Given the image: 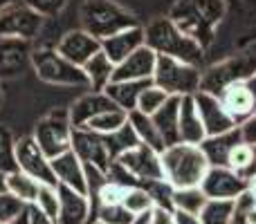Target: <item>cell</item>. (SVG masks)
Instances as JSON below:
<instances>
[{
	"mask_svg": "<svg viewBox=\"0 0 256 224\" xmlns=\"http://www.w3.org/2000/svg\"><path fill=\"white\" fill-rule=\"evenodd\" d=\"M225 0H176L168 18L180 31L194 38L200 47H209L216 38V27L225 18Z\"/></svg>",
	"mask_w": 256,
	"mask_h": 224,
	"instance_id": "6da1fadb",
	"label": "cell"
},
{
	"mask_svg": "<svg viewBox=\"0 0 256 224\" xmlns=\"http://www.w3.org/2000/svg\"><path fill=\"white\" fill-rule=\"evenodd\" d=\"M144 45H148L160 56H171L178 61L200 65L204 49L194 38L180 31L171 18H155L144 27Z\"/></svg>",
	"mask_w": 256,
	"mask_h": 224,
	"instance_id": "7a4b0ae2",
	"label": "cell"
},
{
	"mask_svg": "<svg viewBox=\"0 0 256 224\" xmlns=\"http://www.w3.org/2000/svg\"><path fill=\"white\" fill-rule=\"evenodd\" d=\"M162 157L164 180L173 189H189L200 186L204 173L209 171V162L204 157L202 148L194 144H173L160 153Z\"/></svg>",
	"mask_w": 256,
	"mask_h": 224,
	"instance_id": "3957f363",
	"label": "cell"
},
{
	"mask_svg": "<svg viewBox=\"0 0 256 224\" xmlns=\"http://www.w3.org/2000/svg\"><path fill=\"white\" fill-rule=\"evenodd\" d=\"M79 20L81 29H86L99 40L140 25L137 18L115 0H84L79 7Z\"/></svg>",
	"mask_w": 256,
	"mask_h": 224,
	"instance_id": "277c9868",
	"label": "cell"
},
{
	"mask_svg": "<svg viewBox=\"0 0 256 224\" xmlns=\"http://www.w3.org/2000/svg\"><path fill=\"white\" fill-rule=\"evenodd\" d=\"M32 67L36 76L50 85L63 88H90L84 67L70 63L66 56L56 52V47H40L32 52Z\"/></svg>",
	"mask_w": 256,
	"mask_h": 224,
	"instance_id": "5b68a950",
	"label": "cell"
},
{
	"mask_svg": "<svg viewBox=\"0 0 256 224\" xmlns=\"http://www.w3.org/2000/svg\"><path fill=\"white\" fill-rule=\"evenodd\" d=\"M200 79H202V72H200L198 65H191V63L178 61V58H171V56H160L158 54L153 83L158 88H162L168 97H189V94H196L200 90Z\"/></svg>",
	"mask_w": 256,
	"mask_h": 224,
	"instance_id": "8992f818",
	"label": "cell"
},
{
	"mask_svg": "<svg viewBox=\"0 0 256 224\" xmlns=\"http://www.w3.org/2000/svg\"><path fill=\"white\" fill-rule=\"evenodd\" d=\"M34 139L50 159L72 148V123L68 110H52L34 126Z\"/></svg>",
	"mask_w": 256,
	"mask_h": 224,
	"instance_id": "52a82bcc",
	"label": "cell"
},
{
	"mask_svg": "<svg viewBox=\"0 0 256 224\" xmlns=\"http://www.w3.org/2000/svg\"><path fill=\"white\" fill-rule=\"evenodd\" d=\"M254 74H256V56L254 54H240V56L222 61L220 65H214L207 72H202L200 90L218 97L227 85L236 83V81H250Z\"/></svg>",
	"mask_w": 256,
	"mask_h": 224,
	"instance_id": "ba28073f",
	"label": "cell"
},
{
	"mask_svg": "<svg viewBox=\"0 0 256 224\" xmlns=\"http://www.w3.org/2000/svg\"><path fill=\"white\" fill-rule=\"evenodd\" d=\"M43 20L45 18L36 13L34 9H30L25 2H14L0 11V36L34 43L43 31Z\"/></svg>",
	"mask_w": 256,
	"mask_h": 224,
	"instance_id": "9c48e42d",
	"label": "cell"
},
{
	"mask_svg": "<svg viewBox=\"0 0 256 224\" xmlns=\"http://www.w3.org/2000/svg\"><path fill=\"white\" fill-rule=\"evenodd\" d=\"M16 168L38 180L40 184H56V177L52 173V162L36 144L34 135L16 139Z\"/></svg>",
	"mask_w": 256,
	"mask_h": 224,
	"instance_id": "30bf717a",
	"label": "cell"
},
{
	"mask_svg": "<svg viewBox=\"0 0 256 224\" xmlns=\"http://www.w3.org/2000/svg\"><path fill=\"white\" fill-rule=\"evenodd\" d=\"M248 189L250 182L227 166H209L200 182V191L207 195V200H236Z\"/></svg>",
	"mask_w": 256,
	"mask_h": 224,
	"instance_id": "8fae6325",
	"label": "cell"
},
{
	"mask_svg": "<svg viewBox=\"0 0 256 224\" xmlns=\"http://www.w3.org/2000/svg\"><path fill=\"white\" fill-rule=\"evenodd\" d=\"M117 162L122 166H126L132 175L140 180V184L150 180H164V171H162V157L155 148H150L148 144H137L135 148L126 150L124 155L117 157Z\"/></svg>",
	"mask_w": 256,
	"mask_h": 224,
	"instance_id": "7c38bea8",
	"label": "cell"
},
{
	"mask_svg": "<svg viewBox=\"0 0 256 224\" xmlns=\"http://www.w3.org/2000/svg\"><path fill=\"white\" fill-rule=\"evenodd\" d=\"M72 150L84 164H92L104 173L112 162L104 135L88 130V128H72Z\"/></svg>",
	"mask_w": 256,
	"mask_h": 224,
	"instance_id": "4fadbf2b",
	"label": "cell"
},
{
	"mask_svg": "<svg viewBox=\"0 0 256 224\" xmlns=\"http://www.w3.org/2000/svg\"><path fill=\"white\" fill-rule=\"evenodd\" d=\"M32 40L0 36V81L25 74L27 67H32Z\"/></svg>",
	"mask_w": 256,
	"mask_h": 224,
	"instance_id": "5bb4252c",
	"label": "cell"
},
{
	"mask_svg": "<svg viewBox=\"0 0 256 224\" xmlns=\"http://www.w3.org/2000/svg\"><path fill=\"white\" fill-rule=\"evenodd\" d=\"M194 101H196V108L200 112V119H202V126H204V132L207 137H216V135H222V132H230L236 128L234 119L230 117V112L222 108L220 99L216 94H209V92H198L194 94Z\"/></svg>",
	"mask_w": 256,
	"mask_h": 224,
	"instance_id": "9a60e30c",
	"label": "cell"
},
{
	"mask_svg": "<svg viewBox=\"0 0 256 224\" xmlns=\"http://www.w3.org/2000/svg\"><path fill=\"white\" fill-rule=\"evenodd\" d=\"M218 99H220L222 108L230 112V117L234 119L236 126L245 123L250 117L256 114V94H254V90L250 88L248 81H236V83L227 85V88L218 94Z\"/></svg>",
	"mask_w": 256,
	"mask_h": 224,
	"instance_id": "2e32d148",
	"label": "cell"
},
{
	"mask_svg": "<svg viewBox=\"0 0 256 224\" xmlns=\"http://www.w3.org/2000/svg\"><path fill=\"white\" fill-rule=\"evenodd\" d=\"M99 49H102V40L94 38V36L88 34L86 29L68 31V34H63L56 43V52L79 67H84Z\"/></svg>",
	"mask_w": 256,
	"mask_h": 224,
	"instance_id": "e0dca14e",
	"label": "cell"
},
{
	"mask_svg": "<svg viewBox=\"0 0 256 224\" xmlns=\"http://www.w3.org/2000/svg\"><path fill=\"white\" fill-rule=\"evenodd\" d=\"M94 207L86 193L58 184V216L56 224H90Z\"/></svg>",
	"mask_w": 256,
	"mask_h": 224,
	"instance_id": "ac0fdd59",
	"label": "cell"
},
{
	"mask_svg": "<svg viewBox=\"0 0 256 224\" xmlns=\"http://www.w3.org/2000/svg\"><path fill=\"white\" fill-rule=\"evenodd\" d=\"M155 63H158V54H155L148 45H142V47L135 49L128 58H124L122 63H117L115 70H112L110 81H146V79H153Z\"/></svg>",
	"mask_w": 256,
	"mask_h": 224,
	"instance_id": "d6986e66",
	"label": "cell"
},
{
	"mask_svg": "<svg viewBox=\"0 0 256 224\" xmlns=\"http://www.w3.org/2000/svg\"><path fill=\"white\" fill-rule=\"evenodd\" d=\"M50 162H52V173L56 177V184L86 193V168L84 162L74 155V150L70 148L68 153L58 155V157L50 159Z\"/></svg>",
	"mask_w": 256,
	"mask_h": 224,
	"instance_id": "ffe728a7",
	"label": "cell"
},
{
	"mask_svg": "<svg viewBox=\"0 0 256 224\" xmlns=\"http://www.w3.org/2000/svg\"><path fill=\"white\" fill-rule=\"evenodd\" d=\"M142 45H144V27L135 25V27H128V29L120 31V34H115V36L104 38L102 52H106V56L117 65V63H122L124 58L130 56L135 49H140Z\"/></svg>",
	"mask_w": 256,
	"mask_h": 224,
	"instance_id": "44dd1931",
	"label": "cell"
},
{
	"mask_svg": "<svg viewBox=\"0 0 256 224\" xmlns=\"http://www.w3.org/2000/svg\"><path fill=\"white\" fill-rule=\"evenodd\" d=\"M110 108H115L112 99L108 97L104 90H92V92L76 99V101L72 103V108L68 110V114H70L72 128H86V123H88L90 119L97 117V114L104 110H110Z\"/></svg>",
	"mask_w": 256,
	"mask_h": 224,
	"instance_id": "7402d4cb",
	"label": "cell"
},
{
	"mask_svg": "<svg viewBox=\"0 0 256 224\" xmlns=\"http://www.w3.org/2000/svg\"><path fill=\"white\" fill-rule=\"evenodd\" d=\"M178 128H180V141L182 144L200 146L204 139H207V132H204L202 119H200V112H198V108H196L194 94L182 97L180 117H178Z\"/></svg>",
	"mask_w": 256,
	"mask_h": 224,
	"instance_id": "603a6c76",
	"label": "cell"
},
{
	"mask_svg": "<svg viewBox=\"0 0 256 224\" xmlns=\"http://www.w3.org/2000/svg\"><path fill=\"white\" fill-rule=\"evenodd\" d=\"M180 101H182V97H168L166 101H164V106L160 108L158 112L150 114L166 146L180 144V128H178V117H180Z\"/></svg>",
	"mask_w": 256,
	"mask_h": 224,
	"instance_id": "cb8c5ba5",
	"label": "cell"
},
{
	"mask_svg": "<svg viewBox=\"0 0 256 224\" xmlns=\"http://www.w3.org/2000/svg\"><path fill=\"white\" fill-rule=\"evenodd\" d=\"M238 141H243V135H240V128L236 126L234 130L222 132V135L216 137H207V139L200 144L204 157H207L209 166H227V155L234 148Z\"/></svg>",
	"mask_w": 256,
	"mask_h": 224,
	"instance_id": "d4e9b609",
	"label": "cell"
},
{
	"mask_svg": "<svg viewBox=\"0 0 256 224\" xmlns=\"http://www.w3.org/2000/svg\"><path fill=\"white\" fill-rule=\"evenodd\" d=\"M150 83H153V79H146V81H110V83L104 88V92L112 99V103H115L117 108L130 112V110H137V99H140L142 90Z\"/></svg>",
	"mask_w": 256,
	"mask_h": 224,
	"instance_id": "484cf974",
	"label": "cell"
},
{
	"mask_svg": "<svg viewBox=\"0 0 256 224\" xmlns=\"http://www.w3.org/2000/svg\"><path fill=\"white\" fill-rule=\"evenodd\" d=\"M128 121H130L132 130L137 132L142 144H148L150 148H155L158 153H162V150L166 148V144H164L162 135H160V130L150 114H144L142 110H130L128 112Z\"/></svg>",
	"mask_w": 256,
	"mask_h": 224,
	"instance_id": "4316f807",
	"label": "cell"
},
{
	"mask_svg": "<svg viewBox=\"0 0 256 224\" xmlns=\"http://www.w3.org/2000/svg\"><path fill=\"white\" fill-rule=\"evenodd\" d=\"M38 189H40V182L34 180L32 175L22 171H12L7 173V193L14 195L16 200H20L25 207L36 202V195H38Z\"/></svg>",
	"mask_w": 256,
	"mask_h": 224,
	"instance_id": "83f0119b",
	"label": "cell"
},
{
	"mask_svg": "<svg viewBox=\"0 0 256 224\" xmlns=\"http://www.w3.org/2000/svg\"><path fill=\"white\" fill-rule=\"evenodd\" d=\"M112 70H115V63L106 56V52L99 49L92 58L84 65V72L90 81V88L92 90H104L112 79Z\"/></svg>",
	"mask_w": 256,
	"mask_h": 224,
	"instance_id": "f1b7e54d",
	"label": "cell"
},
{
	"mask_svg": "<svg viewBox=\"0 0 256 224\" xmlns=\"http://www.w3.org/2000/svg\"><path fill=\"white\" fill-rule=\"evenodd\" d=\"M236 211L234 200H207L202 211L198 213L202 224H230Z\"/></svg>",
	"mask_w": 256,
	"mask_h": 224,
	"instance_id": "f546056e",
	"label": "cell"
},
{
	"mask_svg": "<svg viewBox=\"0 0 256 224\" xmlns=\"http://www.w3.org/2000/svg\"><path fill=\"white\" fill-rule=\"evenodd\" d=\"M104 139H106V146L108 150H110V157L117 159L120 155H124L126 150L135 148L137 144H140V137H137V132L132 130L130 121H126L122 128H117L115 132H110V135H104Z\"/></svg>",
	"mask_w": 256,
	"mask_h": 224,
	"instance_id": "4dcf8cb0",
	"label": "cell"
},
{
	"mask_svg": "<svg viewBox=\"0 0 256 224\" xmlns=\"http://www.w3.org/2000/svg\"><path fill=\"white\" fill-rule=\"evenodd\" d=\"M126 121H128V112L115 106V108H110V110H104V112H99L97 117H92L86 123V128L92 132H99V135H110L117 128L124 126Z\"/></svg>",
	"mask_w": 256,
	"mask_h": 224,
	"instance_id": "1f68e13d",
	"label": "cell"
},
{
	"mask_svg": "<svg viewBox=\"0 0 256 224\" xmlns=\"http://www.w3.org/2000/svg\"><path fill=\"white\" fill-rule=\"evenodd\" d=\"M207 195L200 191V186H189V189H176L173 191V211H184L198 216L202 211Z\"/></svg>",
	"mask_w": 256,
	"mask_h": 224,
	"instance_id": "d6a6232c",
	"label": "cell"
},
{
	"mask_svg": "<svg viewBox=\"0 0 256 224\" xmlns=\"http://www.w3.org/2000/svg\"><path fill=\"white\" fill-rule=\"evenodd\" d=\"M252 162H254V146L248 144V141H238L227 155V168H232L234 173H238L243 177L250 171Z\"/></svg>",
	"mask_w": 256,
	"mask_h": 224,
	"instance_id": "836d02e7",
	"label": "cell"
},
{
	"mask_svg": "<svg viewBox=\"0 0 256 224\" xmlns=\"http://www.w3.org/2000/svg\"><path fill=\"white\" fill-rule=\"evenodd\" d=\"M146 191H148V195L153 198V204L155 209H164V211L173 213V186L168 184L166 180H150V182H144Z\"/></svg>",
	"mask_w": 256,
	"mask_h": 224,
	"instance_id": "e575fe53",
	"label": "cell"
},
{
	"mask_svg": "<svg viewBox=\"0 0 256 224\" xmlns=\"http://www.w3.org/2000/svg\"><path fill=\"white\" fill-rule=\"evenodd\" d=\"M122 204H124V207H126L135 218H137V216H144V213H148V211H153V209H155L153 198H150L148 191H146L142 184H140V186H130Z\"/></svg>",
	"mask_w": 256,
	"mask_h": 224,
	"instance_id": "d590c367",
	"label": "cell"
},
{
	"mask_svg": "<svg viewBox=\"0 0 256 224\" xmlns=\"http://www.w3.org/2000/svg\"><path fill=\"white\" fill-rule=\"evenodd\" d=\"M0 171H16V137L2 123H0Z\"/></svg>",
	"mask_w": 256,
	"mask_h": 224,
	"instance_id": "8d00e7d4",
	"label": "cell"
},
{
	"mask_svg": "<svg viewBox=\"0 0 256 224\" xmlns=\"http://www.w3.org/2000/svg\"><path fill=\"white\" fill-rule=\"evenodd\" d=\"M34 207L48 218L56 220L58 216V184H40Z\"/></svg>",
	"mask_w": 256,
	"mask_h": 224,
	"instance_id": "74e56055",
	"label": "cell"
},
{
	"mask_svg": "<svg viewBox=\"0 0 256 224\" xmlns=\"http://www.w3.org/2000/svg\"><path fill=\"white\" fill-rule=\"evenodd\" d=\"M166 99H168V94L164 92L162 88H158L155 83H150L142 90L140 99H137V110H142L144 114H155L160 108L164 106Z\"/></svg>",
	"mask_w": 256,
	"mask_h": 224,
	"instance_id": "f35d334b",
	"label": "cell"
},
{
	"mask_svg": "<svg viewBox=\"0 0 256 224\" xmlns=\"http://www.w3.org/2000/svg\"><path fill=\"white\" fill-rule=\"evenodd\" d=\"M94 216L104 224H132L135 216L124 207V204H104L94 209Z\"/></svg>",
	"mask_w": 256,
	"mask_h": 224,
	"instance_id": "ab89813d",
	"label": "cell"
},
{
	"mask_svg": "<svg viewBox=\"0 0 256 224\" xmlns=\"http://www.w3.org/2000/svg\"><path fill=\"white\" fill-rule=\"evenodd\" d=\"M86 168V195L90 198V202H92L94 207V200H97V193L102 191V186L108 182L106 173L102 171V168L92 166V164H84Z\"/></svg>",
	"mask_w": 256,
	"mask_h": 224,
	"instance_id": "60d3db41",
	"label": "cell"
},
{
	"mask_svg": "<svg viewBox=\"0 0 256 224\" xmlns=\"http://www.w3.org/2000/svg\"><path fill=\"white\" fill-rule=\"evenodd\" d=\"M128 193V186L115 184V182H106L102 186V191L97 193V200H94V209L104 207V204H122Z\"/></svg>",
	"mask_w": 256,
	"mask_h": 224,
	"instance_id": "b9f144b4",
	"label": "cell"
},
{
	"mask_svg": "<svg viewBox=\"0 0 256 224\" xmlns=\"http://www.w3.org/2000/svg\"><path fill=\"white\" fill-rule=\"evenodd\" d=\"M106 177H108V182H115V184L128 186V189H130V186H140V180H137V177L132 175L126 166H122L117 159H112L110 166L106 168Z\"/></svg>",
	"mask_w": 256,
	"mask_h": 224,
	"instance_id": "7bdbcfd3",
	"label": "cell"
},
{
	"mask_svg": "<svg viewBox=\"0 0 256 224\" xmlns=\"http://www.w3.org/2000/svg\"><path fill=\"white\" fill-rule=\"evenodd\" d=\"M22 2L30 9H34L36 13H40L43 18H52L66 9L68 0H22Z\"/></svg>",
	"mask_w": 256,
	"mask_h": 224,
	"instance_id": "ee69618b",
	"label": "cell"
},
{
	"mask_svg": "<svg viewBox=\"0 0 256 224\" xmlns=\"http://www.w3.org/2000/svg\"><path fill=\"white\" fill-rule=\"evenodd\" d=\"M22 209H25V204L20 200H16L9 193H0V224H9Z\"/></svg>",
	"mask_w": 256,
	"mask_h": 224,
	"instance_id": "f6af8a7d",
	"label": "cell"
},
{
	"mask_svg": "<svg viewBox=\"0 0 256 224\" xmlns=\"http://www.w3.org/2000/svg\"><path fill=\"white\" fill-rule=\"evenodd\" d=\"M238 128H240V135H243V141L256 146V114L254 117H250L245 123H240Z\"/></svg>",
	"mask_w": 256,
	"mask_h": 224,
	"instance_id": "bcb514c9",
	"label": "cell"
},
{
	"mask_svg": "<svg viewBox=\"0 0 256 224\" xmlns=\"http://www.w3.org/2000/svg\"><path fill=\"white\" fill-rule=\"evenodd\" d=\"M27 213H30V222L32 224H56L52 218H48L45 213H40L34 204H30V207H27Z\"/></svg>",
	"mask_w": 256,
	"mask_h": 224,
	"instance_id": "7dc6e473",
	"label": "cell"
},
{
	"mask_svg": "<svg viewBox=\"0 0 256 224\" xmlns=\"http://www.w3.org/2000/svg\"><path fill=\"white\" fill-rule=\"evenodd\" d=\"M173 224H202L198 216L194 213H184V211H173Z\"/></svg>",
	"mask_w": 256,
	"mask_h": 224,
	"instance_id": "c3c4849f",
	"label": "cell"
},
{
	"mask_svg": "<svg viewBox=\"0 0 256 224\" xmlns=\"http://www.w3.org/2000/svg\"><path fill=\"white\" fill-rule=\"evenodd\" d=\"M150 224H173V216L168 211H164V209H153Z\"/></svg>",
	"mask_w": 256,
	"mask_h": 224,
	"instance_id": "681fc988",
	"label": "cell"
},
{
	"mask_svg": "<svg viewBox=\"0 0 256 224\" xmlns=\"http://www.w3.org/2000/svg\"><path fill=\"white\" fill-rule=\"evenodd\" d=\"M9 224H32V222H30V213H27V207L22 209V211L18 213V216L14 218V220L9 222Z\"/></svg>",
	"mask_w": 256,
	"mask_h": 224,
	"instance_id": "f907efd6",
	"label": "cell"
},
{
	"mask_svg": "<svg viewBox=\"0 0 256 224\" xmlns=\"http://www.w3.org/2000/svg\"><path fill=\"white\" fill-rule=\"evenodd\" d=\"M230 224H248V218H245L243 211H234V216H232V222Z\"/></svg>",
	"mask_w": 256,
	"mask_h": 224,
	"instance_id": "816d5d0a",
	"label": "cell"
},
{
	"mask_svg": "<svg viewBox=\"0 0 256 224\" xmlns=\"http://www.w3.org/2000/svg\"><path fill=\"white\" fill-rule=\"evenodd\" d=\"M254 175H256V146H254V162H252V166H250V171L245 173V180L252 182V180H254Z\"/></svg>",
	"mask_w": 256,
	"mask_h": 224,
	"instance_id": "f5cc1de1",
	"label": "cell"
},
{
	"mask_svg": "<svg viewBox=\"0 0 256 224\" xmlns=\"http://www.w3.org/2000/svg\"><path fill=\"white\" fill-rule=\"evenodd\" d=\"M150 216H153V211L144 213V216H137L135 220H132V224H150Z\"/></svg>",
	"mask_w": 256,
	"mask_h": 224,
	"instance_id": "db71d44e",
	"label": "cell"
},
{
	"mask_svg": "<svg viewBox=\"0 0 256 224\" xmlns=\"http://www.w3.org/2000/svg\"><path fill=\"white\" fill-rule=\"evenodd\" d=\"M0 193H7V173L0 171Z\"/></svg>",
	"mask_w": 256,
	"mask_h": 224,
	"instance_id": "11a10c76",
	"label": "cell"
},
{
	"mask_svg": "<svg viewBox=\"0 0 256 224\" xmlns=\"http://www.w3.org/2000/svg\"><path fill=\"white\" fill-rule=\"evenodd\" d=\"M245 218H248V224H256V207H252L248 213H245Z\"/></svg>",
	"mask_w": 256,
	"mask_h": 224,
	"instance_id": "9f6ffc18",
	"label": "cell"
},
{
	"mask_svg": "<svg viewBox=\"0 0 256 224\" xmlns=\"http://www.w3.org/2000/svg\"><path fill=\"white\" fill-rule=\"evenodd\" d=\"M14 2H22V0H0V11H2L4 7H9V4H14Z\"/></svg>",
	"mask_w": 256,
	"mask_h": 224,
	"instance_id": "6f0895ef",
	"label": "cell"
},
{
	"mask_svg": "<svg viewBox=\"0 0 256 224\" xmlns=\"http://www.w3.org/2000/svg\"><path fill=\"white\" fill-rule=\"evenodd\" d=\"M248 83H250V88H252V90H254V94H256V74H254V76H252V79H250V81H248Z\"/></svg>",
	"mask_w": 256,
	"mask_h": 224,
	"instance_id": "680465c9",
	"label": "cell"
},
{
	"mask_svg": "<svg viewBox=\"0 0 256 224\" xmlns=\"http://www.w3.org/2000/svg\"><path fill=\"white\" fill-rule=\"evenodd\" d=\"M250 191H252V195H254V200H256V184H250Z\"/></svg>",
	"mask_w": 256,
	"mask_h": 224,
	"instance_id": "91938a15",
	"label": "cell"
},
{
	"mask_svg": "<svg viewBox=\"0 0 256 224\" xmlns=\"http://www.w3.org/2000/svg\"><path fill=\"white\" fill-rule=\"evenodd\" d=\"M0 106H2V90H0Z\"/></svg>",
	"mask_w": 256,
	"mask_h": 224,
	"instance_id": "94428289",
	"label": "cell"
},
{
	"mask_svg": "<svg viewBox=\"0 0 256 224\" xmlns=\"http://www.w3.org/2000/svg\"><path fill=\"white\" fill-rule=\"evenodd\" d=\"M250 184H256V175H254V180H252V182H250Z\"/></svg>",
	"mask_w": 256,
	"mask_h": 224,
	"instance_id": "6125c7cd",
	"label": "cell"
},
{
	"mask_svg": "<svg viewBox=\"0 0 256 224\" xmlns=\"http://www.w3.org/2000/svg\"><path fill=\"white\" fill-rule=\"evenodd\" d=\"M92 224H104V222H99V220H97V222H92Z\"/></svg>",
	"mask_w": 256,
	"mask_h": 224,
	"instance_id": "be15d7a7",
	"label": "cell"
}]
</instances>
